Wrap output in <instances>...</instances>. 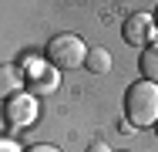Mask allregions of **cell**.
Segmentation results:
<instances>
[{
    "mask_svg": "<svg viewBox=\"0 0 158 152\" xmlns=\"http://www.w3.org/2000/svg\"><path fill=\"white\" fill-rule=\"evenodd\" d=\"M125 115L138 128L158 125V85H152V81H135L125 91Z\"/></svg>",
    "mask_w": 158,
    "mask_h": 152,
    "instance_id": "cell-1",
    "label": "cell"
},
{
    "mask_svg": "<svg viewBox=\"0 0 158 152\" xmlns=\"http://www.w3.org/2000/svg\"><path fill=\"white\" fill-rule=\"evenodd\" d=\"M44 58L51 61L57 71H74V68H84L88 44L77 34H54L47 41V47H44Z\"/></svg>",
    "mask_w": 158,
    "mask_h": 152,
    "instance_id": "cell-2",
    "label": "cell"
},
{
    "mask_svg": "<svg viewBox=\"0 0 158 152\" xmlns=\"http://www.w3.org/2000/svg\"><path fill=\"white\" fill-rule=\"evenodd\" d=\"M24 88H31L34 98L57 91V68L47 58H27L24 61Z\"/></svg>",
    "mask_w": 158,
    "mask_h": 152,
    "instance_id": "cell-3",
    "label": "cell"
},
{
    "mask_svg": "<svg viewBox=\"0 0 158 152\" xmlns=\"http://www.w3.org/2000/svg\"><path fill=\"white\" fill-rule=\"evenodd\" d=\"M121 37H125L131 47H152L158 44V27L152 14H131L121 27Z\"/></svg>",
    "mask_w": 158,
    "mask_h": 152,
    "instance_id": "cell-4",
    "label": "cell"
},
{
    "mask_svg": "<svg viewBox=\"0 0 158 152\" xmlns=\"http://www.w3.org/2000/svg\"><path fill=\"white\" fill-rule=\"evenodd\" d=\"M3 115L10 125H31L37 118V98H34L31 91H20V95H14L7 105H3Z\"/></svg>",
    "mask_w": 158,
    "mask_h": 152,
    "instance_id": "cell-5",
    "label": "cell"
},
{
    "mask_svg": "<svg viewBox=\"0 0 158 152\" xmlns=\"http://www.w3.org/2000/svg\"><path fill=\"white\" fill-rule=\"evenodd\" d=\"M20 91H24V74L14 64H0V101H10Z\"/></svg>",
    "mask_w": 158,
    "mask_h": 152,
    "instance_id": "cell-6",
    "label": "cell"
},
{
    "mask_svg": "<svg viewBox=\"0 0 158 152\" xmlns=\"http://www.w3.org/2000/svg\"><path fill=\"white\" fill-rule=\"evenodd\" d=\"M138 68H141V81L158 85V44H152V47H145V51H141Z\"/></svg>",
    "mask_w": 158,
    "mask_h": 152,
    "instance_id": "cell-7",
    "label": "cell"
},
{
    "mask_svg": "<svg viewBox=\"0 0 158 152\" xmlns=\"http://www.w3.org/2000/svg\"><path fill=\"white\" fill-rule=\"evenodd\" d=\"M84 68H88L91 74H104V71L111 68V54H108L104 47H88V58H84Z\"/></svg>",
    "mask_w": 158,
    "mask_h": 152,
    "instance_id": "cell-8",
    "label": "cell"
},
{
    "mask_svg": "<svg viewBox=\"0 0 158 152\" xmlns=\"http://www.w3.org/2000/svg\"><path fill=\"white\" fill-rule=\"evenodd\" d=\"M0 152H20V145L14 139H0Z\"/></svg>",
    "mask_w": 158,
    "mask_h": 152,
    "instance_id": "cell-9",
    "label": "cell"
},
{
    "mask_svg": "<svg viewBox=\"0 0 158 152\" xmlns=\"http://www.w3.org/2000/svg\"><path fill=\"white\" fill-rule=\"evenodd\" d=\"M88 152H111V149H108V142H91Z\"/></svg>",
    "mask_w": 158,
    "mask_h": 152,
    "instance_id": "cell-10",
    "label": "cell"
},
{
    "mask_svg": "<svg viewBox=\"0 0 158 152\" xmlns=\"http://www.w3.org/2000/svg\"><path fill=\"white\" fill-rule=\"evenodd\" d=\"M27 152H61V149H57V145H31Z\"/></svg>",
    "mask_w": 158,
    "mask_h": 152,
    "instance_id": "cell-11",
    "label": "cell"
},
{
    "mask_svg": "<svg viewBox=\"0 0 158 152\" xmlns=\"http://www.w3.org/2000/svg\"><path fill=\"white\" fill-rule=\"evenodd\" d=\"M155 20H158V10H155Z\"/></svg>",
    "mask_w": 158,
    "mask_h": 152,
    "instance_id": "cell-12",
    "label": "cell"
},
{
    "mask_svg": "<svg viewBox=\"0 0 158 152\" xmlns=\"http://www.w3.org/2000/svg\"><path fill=\"white\" fill-rule=\"evenodd\" d=\"M155 135H158V125H155Z\"/></svg>",
    "mask_w": 158,
    "mask_h": 152,
    "instance_id": "cell-13",
    "label": "cell"
}]
</instances>
